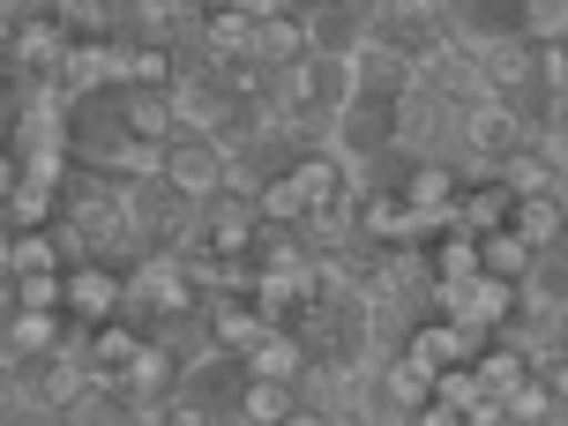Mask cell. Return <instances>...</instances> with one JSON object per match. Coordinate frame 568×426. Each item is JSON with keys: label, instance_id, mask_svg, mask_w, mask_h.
Wrapping results in <instances>:
<instances>
[{"label": "cell", "instance_id": "cell-7", "mask_svg": "<svg viewBox=\"0 0 568 426\" xmlns=\"http://www.w3.org/2000/svg\"><path fill=\"white\" fill-rule=\"evenodd\" d=\"M23 374H30V404H38V426L68 419L75 389L90 382V367H83V352H75V337L53 344V352H38V359H23Z\"/></svg>", "mask_w": 568, "mask_h": 426}, {"label": "cell", "instance_id": "cell-3", "mask_svg": "<svg viewBox=\"0 0 568 426\" xmlns=\"http://www.w3.org/2000/svg\"><path fill=\"white\" fill-rule=\"evenodd\" d=\"M277 105H314V113H344L352 105V60L344 53H300L277 68Z\"/></svg>", "mask_w": 568, "mask_h": 426}, {"label": "cell", "instance_id": "cell-10", "mask_svg": "<svg viewBox=\"0 0 568 426\" xmlns=\"http://www.w3.org/2000/svg\"><path fill=\"white\" fill-rule=\"evenodd\" d=\"M479 329H471V322H456V314H434L426 307L419 322H412V337H404V359H419L426 374H442V367H456V359H471V352H479Z\"/></svg>", "mask_w": 568, "mask_h": 426}, {"label": "cell", "instance_id": "cell-27", "mask_svg": "<svg viewBox=\"0 0 568 426\" xmlns=\"http://www.w3.org/2000/svg\"><path fill=\"white\" fill-rule=\"evenodd\" d=\"M16 23H23V0H0V53L16 45Z\"/></svg>", "mask_w": 568, "mask_h": 426}, {"label": "cell", "instance_id": "cell-21", "mask_svg": "<svg viewBox=\"0 0 568 426\" xmlns=\"http://www.w3.org/2000/svg\"><path fill=\"white\" fill-rule=\"evenodd\" d=\"M539 255H554V240H561V225H568V195L561 187H539V195H516V217H509Z\"/></svg>", "mask_w": 568, "mask_h": 426}, {"label": "cell", "instance_id": "cell-28", "mask_svg": "<svg viewBox=\"0 0 568 426\" xmlns=\"http://www.w3.org/2000/svg\"><path fill=\"white\" fill-rule=\"evenodd\" d=\"M8 135H16V113H8V105H0V142H8Z\"/></svg>", "mask_w": 568, "mask_h": 426}, {"label": "cell", "instance_id": "cell-6", "mask_svg": "<svg viewBox=\"0 0 568 426\" xmlns=\"http://www.w3.org/2000/svg\"><path fill=\"white\" fill-rule=\"evenodd\" d=\"M225 172H232V150L217 135H195V128H180V135L165 142V180L180 187L187 202H210L217 187H225Z\"/></svg>", "mask_w": 568, "mask_h": 426}, {"label": "cell", "instance_id": "cell-9", "mask_svg": "<svg viewBox=\"0 0 568 426\" xmlns=\"http://www.w3.org/2000/svg\"><path fill=\"white\" fill-rule=\"evenodd\" d=\"M75 337V314L68 307H23V300H0V352L8 359H38L53 344Z\"/></svg>", "mask_w": 568, "mask_h": 426}, {"label": "cell", "instance_id": "cell-4", "mask_svg": "<svg viewBox=\"0 0 568 426\" xmlns=\"http://www.w3.org/2000/svg\"><path fill=\"white\" fill-rule=\"evenodd\" d=\"M195 240H210L217 255H255L262 195H247V187H217L210 202H195Z\"/></svg>", "mask_w": 568, "mask_h": 426}, {"label": "cell", "instance_id": "cell-23", "mask_svg": "<svg viewBox=\"0 0 568 426\" xmlns=\"http://www.w3.org/2000/svg\"><path fill=\"white\" fill-rule=\"evenodd\" d=\"M509 426H561V397H554L546 374H524L509 389Z\"/></svg>", "mask_w": 568, "mask_h": 426}, {"label": "cell", "instance_id": "cell-16", "mask_svg": "<svg viewBox=\"0 0 568 426\" xmlns=\"http://www.w3.org/2000/svg\"><path fill=\"white\" fill-rule=\"evenodd\" d=\"M307 38H314V53H344L352 60V45L367 38V0H314L307 8Z\"/></svg>", "mask_w": 568, "mask_h": 426}, {"label": "cell", "instance_id": "cell-11", "mask_svg": "<svg viewBox=\"0 0 568 426\" xmlns=\"http://www.w3.org/2000/svg\"><path fill=\"white\" fill-rule=\"evenodd\" d=\"M471 53H479V83L494 90V98L531 90V30H494V38H471Z\"/></svg>", "mask_w": 568, "mask_h": 426}, {"label": "cell", "instance_id": "cell-17", "mask_svg": "<svg viewBox=\"0 0 568 426\" xmlns=\"http://www.w3.org/2000/svg\"><path fill=\"white\" fill-rule=\"evenodd\" d=\"M479 397H486V389H479V374H471V359H456V367L434 374V397H426L419 426H464Z\"/></svg>", "mask_w": 568, "mask_h": 426}, {"label": "cell", "instance_id": "cell-22", "mask_svg": "<svg viewBox=\"0 0 568 426\" xmlns=\"http://www.w3.org/2000/svg\"><path fill=\"white\" fill-rule=\"evenodd\" d=\"M479 270H494V277L524 284L531 270H539V247H531V240H524L516 225H501V232H479Z\"/></svg>", "mask_w": 568, "mask_h": 426}, {"label": "cell", "instance_id": "cell-12", "mask_svg": "<svg viewBox=\"0 0 568 426\" xmlns=\"http://www.w3.org/2000/svg\"><path fill=\"white\" fill-rule=\"evenodd\" d=\"M68 45H75V30L60 23L45 0H38V8H23V23H16V45H8V60H16V68H30V75H53Z\"/></svg>", "mask_w": 568, "mask_h": 426}, {"label": "cell", "instance_id": "cell-1", "mask_svg": "<svg viewBox=\"0 0 568 426\" xmlns=\"http://www.w3.org/2000/svg\"><path fill=\"white\" fill-rule=\"evenodd\" d=\"M202 307L195 277H187V262H180V247H150V255L128 262V314H142L150 329L165 322V314H187Z\"/></svg>", "mask_w": 568, "mask_h": 426}, {"label": "cell", "instance_id": "cell-14", "mask_svg": "<svg viewBox=\"0 0 568 426\" xmlns=\"http://www.w3.org/2000/svg\"><path fill=\"white\" fill-rule=\"evenodd\" d=\"M113 113H120V128H128V135H142V142H172V135H180L172 90H158V83H120L113 90Z\"/></svg>", "mask_w": 568, "mask_h": 426}, {"label": "cell", "instance_id": "cell-24", "mask_svg": "<svg viewBox=\"0 0 568 426\" xmlns=\"http://www.w3.org/2000/svg\"><path fill=\"white\" fill-rule=\"evenodd\" d=\"M262 217H270V225H300V217H307V195L292 187V172H270V180H262Z\"/></svg>", "mask_w": 568, "mask_h": 426}, {"label": "cell", "instance_id": "cell-8", "mask_svg": "<svg viewBox=\"0 0 568 426\" xmlns=\"http://www.w3.org/2000/svg\"><path fill=\"white\" fill-rule=\"evenodd\" d=\"M150 344V322L142 314H113V322H75V352H83L90 374H105V382H120V374L135 367V352Z\"/></svg>", "mask_w": 568, "mask_h": 426}, {"label": "cell", "instance_id": "cell-5", "mask_svg": "<svg viewBox=\"0 0 568 426\" xmlns=\"http://www.w3.org/2000/svg\"><path fill=\"white\" fill-rule=\"evenodd\" d=\"M68 314L75 322H113V314H128V262L120 255H83L68 262Z\"/></svg>", "mask_w": 568, "mask_h": 426}, {"label": "cell", "instance_id": "cell-19", "mask_svg": "<svg viewBox=\"0 0 568 426\" xmlns=\"http://www.w3.org/2000/svg\"><path fill=\"white\" fill-rule=\"evenodd\" d=\"M240 367H247V374H277V382H292V374L307 367V344H300V329H292V322H270V329H262V337L240 352Z\"/></svg>", "mask_w": 568, "mask_h": 426}, {"label": "cell", "instance_id": "cell-20", "mask_svg": "<svg viewBox=\"0 0 568 426\" xmlns=\"http://www.w3.org/2000/svg\"><path fill=\"white\" fill-rule=\"evenodd\" d=\"M314 38H307V8H270V16H255V53L270 60V68H284V60H300Z\"/></svg>", "mask_w": 568, "mask_h": 426}, {"label": "cell", "instance_id": "cell-26", "mask_svg": "<svg viewBox=\"0 0 568 426\" xmlns=\"http://www.w3.org/2000/svg\"><path fill=\"white\" fill-rule=\"evenodd\" d=\"M16 180H23V158H16V142H0V202L16 195Z\"/></svg>", "mask_w": 568, "mask_h": 426}, {"label": "cell", "instance_id": "cell-25", "mask_svg": "<svg viewBox=\"0 0 568 426\" xmlns=\"http://www.w3.org/2000/svg\"><path fill=\"white\" fill-rule=\"evenodd\" d=\"M0 419H38L30 374H23V359H8V352H0Z\"/></svg>", "mask_w": 568, "mask_h": 426}, {"label": "cell", "instance_id": "cell-29", "mask_svg": "<svg viewBox=\"0 0 568 426\" xmlns=\"http://www.w3.org/2000/svg\"><path fill=\"white\" fill-rule=\"evenodd\" d=\"M292 8H314V0H292Z\"/></svg>", "mask_w": 568, "mask_h": 426}, {"label": "cell", "instance_id": "cell-18", "mask_svg": "<svg viewBox=\"0 0 568 426\" xmlns=\"http://www.w3.org/2000/svg\"><path fill=\"white\" fill-rule=\"evenodd\" d=\"M292 412H300L292 382H277V374H240V404H232V419H247V426H292Z\"/></svg>", "mask_w": 568, "mask_h": 426}, {"label": "cell", "instance_id": "cell-15", "mask_svg": "<svg viewBox=\"0 0 568 426\" xmlns=\"http://www.w3.org/2000/svg\"><path fill=\"white\" fill-rule=\"evenodd\" d=\"M60 210H68V187L23 172V180H16V195L0 202V225H8V232H38V225H60Z\"/></svg>", "mask_w": 568, "mask_h": 426}, {"label": "cell", "instance_id": "cell-30", "mask_svg": "<svg viewBox=\"0 0 568 426\" xmlns=\"http://www.w3.org/2000/svg\"><path fill=\"white\" fill-rule=\"evenodd\" d=\"M23 8H38V0H23Z\"/></svg>", "mask_w": 568, "mask_h": 426}, {"label": "cell", "instance_id": "cell-2", "mask_svg": "<svg viewBox=\"0 0 568 426\" xmlns=\"http://www.w3.org/2000/svg\"><path fill=\"white\" fill-rule=\"evenodd\" d=\"M516 142H531V120H524V105L486 90L479 105H464V128H456V165H501Z\"/></svg>", "mask_w": 568, "mask_h": 426}, {"label": "cell", "instance_id": "cell-13", "mask_svg": "<svg viewBox=\"0 0 568 426\" xmlns=\"http://www.w3.org/2000/svg\"><path fill=\"white\" fill-rule=\"evenodd\" d=\"M412 75H419V60L404 53V45H389V38H359L352 45V90H382V98H404L412 90Z\"/></svg>", "mask_w": 568, "mask_h": 426}]
</instances>
